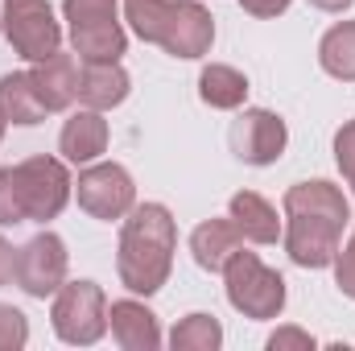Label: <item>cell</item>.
<instances>
[{
    "label": "cell",
    "mask_w": 355,
    "mask_h": 351,
    "mask_svg": "<svg viewBox=\"0 0 355 351\" xmlns=\"http://www.w3.org/2000/svg\"><path fill=\"white\" fill-rule=\"evenodd\" d=\"M285 248L302 268H327L339 257V236L347 228V198L339 186L314 178L285 190Z\"/></svg>",
    "instance_id": "6da1fadb"
},
{
    "label": "cell",
    "mask_w": 355,
    "mask_h": 351,
    "mask_svg": "<svg viewBox=\"0 0 355 351\" xmlns=\"http://www.w3.org/2000/svg\"><path fill=\"white\" fill-rule=\"evenodd\" d=\"M174 244H178V228L174 215L162 203H145L124 219L120 232V281L132 293H157L174 268Z\"/></svg>",
    "instance_id": "7a4b0ae2"
},
{
    "label": "cell",
    "mask_w": 355,
    "mask_h": 351,
    "mask_svg": "<svg viewBox=\"0 0 355 351\" xmlns=\"http://www.w3.org/2000/svg\"><path fill=\"white\" fill-rule=\"evenodd\" d=\"M132 29L174 58H202L215 37V21L198 0H124Z\"/></svg>",
    "instance_id": "3957f363"
},
{
    "label": "cell",
    "mask_w": 355,
    "mask_h": 351,
    "mask_svg": "<svg viewBox=\"0 0 355 351\" xmlns=\"http://www.w3.org/2000/svg\"><path fill=\"white\" fill-rule=\"evenodd\" d=\"M223 277H227V302L244 318H277L281 314L285 281H281V273L261 264L257 252H232V261L223 264Z\"/></svg>",
    "instance_id": "277c9868"
},
{
    "label": "cell",
    "mask_w": 355,
    "mask_h": 351,
    "mask_svg": "<svg viewBox=\"0 0 355 351\" xmlns=\"http://www.w3.org/2000/svg\"><path fill=\"white\" fill-rule=\"evenodd\" d=\"M71 42L83 62H116L124 54V29L116 21V0H67Z\"/></svg>",
    "instance_id": "5b68a950"
},
{
    "label": "cell",
    "mask_w": 355,
    "mask_h": 351,
    "mask_svg": "<svg viewBox=\"0 0 355 351\" xmlns=\"http://www.w3.org/2000/svg\"><path fill=\"white\" fill-rule=\"evenodd\" d=\"M12 178H17V194H21V207H25V219H54L67 198H71V174L62 162L54 157H29L21 166H12Z\"/></svg>",
    "instance_id": "8992f818"
},
{
    "label": "cell",
    "mask_w": 355,
    "mask_h": 351,
    "mask_svg": "<svg viewBox=\"0 0 355 351\" xmlns=\"http://www.w3.org/2000/svg\"><path fill=\"white\" fill-rule=\"evenodd\" d=\"M54 331L67 343H95L107 331V310H103V289L95 281H62L54 298Z\"/></svg>",
    "instance_id": "52a82bcc"
},
{
    "label": "cell",
    "mask_w": 355,
    "mask_h": 351,
    "mask_svg": "<svg viewBox=\"0 0 355 351\" xmlns=\"http://www.w3.org/2000/svg\"><path fill=\"white\" fill-rule=\"evenodd\" d=\"M4 33L12 42V50L29 62L50 58L62 42V29L46 0H4Z\"/></svg>",
    "instance_id": "ba28073f"
},
{
    "label": "cell",
    "mask_w": 355,
    "mask_h": 351,
    "mask_svg": "<svg viewBox=\"0 0 355 351\" xmlns=\"http://www.w3.org/2000/svg\"><path fill=\"white\" fill-rule=\"evenodd\" d=\"M17 285L29 293V298H50L62 289L67 281V244L54 236V232H42L33 236L21 252H17Z\"/></svg>",
    "instance_id": "9c48e42d"
},
{
    "label": "cell",
    "mask_w": 355,
    "mask_h": 351,
    "mask_svg": "<svg viewBox=\"0 0 355 351\" xmlns=\"http://www.w3.org/2000/svg\"><path fill=\"white\" fill-rule=\"evenodd\" d=\"M79 207L95 215V219H120L132 211V198H137V186L124 166L116 162H103V166H91L79 174Z\"/></svg>",
    "instance_id": "30bf717a"
},
{
    "label": "cell",
    "mask_w": 355,
    "mask_h": 351,
    "mask_svg": "<svg viewBox=\"0 0 355 351\" xmlns=\"http://www.w3.org/2000/svg\"><path fill=\"white\" fill-rule=\"evenodd\" d=\"M285 141H289L285 120L265 108H252L232 124V153L248 166H272L285 153Z\"/></svg>",
    "instance_id": "8fae6325"
},
{
    "label": "cell",
    "mask_w": 355,
    "mask_h": 351,
    "mask_svg": "<svg viewBox=\"0 0 355 351\" xmlns=\"http://www.w3.org/2000/svg\"><path fill=\"white\" fill-rule=\"evenodd\" d=\"M29 75H33V87H37V95H42L46 112H62V108L79 95V71H75V58L62 54V50H54L50 58H42Z\"/></svg>",
    "instance_id": "7c38bea8"
},
{
    "label": "cell",
    "mask_w": 355,
    "mask_h": 351,
    "mask_svg": "<svg viewBox=\"0 0 355 351\" xmlns=\"http://www.w3.org/2000/svg\"><path fill=\"white\" fill-rule=\"evenodd\" d=\"M240 228L232 223V215L227 219H207V223H198L194 228V236H190V252H194V261L202 264L207 273H223V264L232 261V252H240Z\"/></svg>",
    "instance_id": "4fadbf2b"
},
{
    "label": "cell",
    "mask_w": 355,
    "mask_h": 351,
    "mask_svg": "<svg viewBox=\"0 0 355 351\" xmlns=\"http://www.w3.org/2000/svg\"><path fill=\"white\" fill-rule=\"evenodd\" d=\"M107 318H112L116 343L124 351H157V343H162L157 318H153V310H145L141 302H116Z\"/></svg>",
    "instance_id": "5bb4252c"
},
{
    "label": "cell",
    "mask_w": 355,
    "mask_h": 351,
    "mask_svg": "<svg viewBox=\"0 0 355 351\" xmlns=\"http://www.w3.org/2000/svg\"><path fill=\"white\" fill-rule=\"evenodd\" d=\"M58 145H62L67 162H75V166L95 162V157L107 149V124H103V116H99L95 108H87V112H75V116L67 120V128H62Z\"/></svg>",
    "instance_id": "9a60e30c"
},
{
    "label": "cell",
    "mask_w": 355,
    "mask_h": 351,
    "mask_svg": "<svg viewBox=\"0 0 355 351\" xmlns=\"http://www.w3.org/2000/svg\"><path fill=\"white\" fill-rule=\"evenodd\" d=\"M128 95V75L120 71V62H83L79 71V99L103 112V108H116L124 103Z\"/></svg>",
    "instance_id": "2e32d148"
},
{
    "label": "cell",
    "mask_w": 355,
    "mask_h": 351,
    "mask_svg": "<svg viewBox=\"0 0 355 351\" xmlns=\"http://www.w3.org/2000/svg\"><path fill=\"white\" fill-rule=\"evenodd\" d=\"M232 223H236L240 236L252 240V244H277V236H281L277 211L268 207L261 194H252V190H240V194L232 198Z\"/></svg>",
    "instance_id": "e0dca14e"
},
{
    "label": "cell",
    "mask_w": 355,
    "mask_h": 351,
    "mask_svg": "<svg viewBox=\"0 0 355 351\" xmlns=\"http://www.w3.org/2000/svg\"><path fill=\"white\" fill-rule=\"evenodd\" d=\"M0 116L8 124H37L46 116V103L33 87V75H4L0 79Z\"/></svg>",
    "instance_id": "ac0fdd59"
},
{
    "label": "cell",
    "mask_w": 355,
    "mask_h": 351,
    "mask_svg": "<svg viewBox=\"0 0 355 351\" xmlns=\"http://www.w3.org/2000/svg\"><path fill=\"white\" fill-rule=\"evenodd\" d=\"M198 95H202L211 108L232 112V108H240V103L248 99V79H244L236 67H219V62H211V67L198 75Z\"/></svg>",
    "instance_id": "d6986e66"
},
{
    "label": "cell",
    "mask_w": 355,
    "mask_h": 351,
    "mask_svg": "<svg viewBox=\"0 0 355 351\" xmlns=\"http://www.w3.org/2000/svg\"><path fill=\"white\" fill-rule=\"evenodd\" d=\"M318 58H322V71L343 79V83H355V21H343L335 25L322 46H318Z\"/></svg>",
    "instance_id": "ffe728a7"
},
{
    "label": "cell",
    "mask_w": 355,
    "mask_h": 351,
    "mask_svg": "<svg viewBox=\"0 0 355 351\" xmlns=\"http://www.w3.org/2000/svg\"><path fill=\"white\" fill-rule=\"evenodd\" d=\"M170 343H174V351H215L223 343V327L211 314H190L174 327Z\"/></svg>",
    "instance_id": "44dd1931"
},
{
    "label": "cell",
    "mask_w": 355,
    "mask_h": 351,
    "mask_svg": "<svg viewBox=\"0 0 355 351\" xmlns=\"http://www.w3.org/2000/svg\"><path fill=\"white\" fill-rule=\"evenodd\" d=\"M29 339V323L17 306H0V351H17Z\"/></svg>",
    "instance_id": "7402d4cb"
},
{
    "label": "cell",
    "mask_w": 355,
    "mask_h": 351,
    "mask_svg": "<svg viewBox=\"0 0 355 351\" xmlns=\"http://www.w3.org/2000/svg\"><path fill=\"white\" fill-rule=\"evenodd\" d=\"M8 223H25V207H21V194H17L12 166L0 170V228H8Z\"/></svg>",
    "instance_id": "603a6c76"
},
{
    "label": "cell",
    "mask_w": 355,
    "mask_h": 351,
    "mask_svg": "<svg viewBox=\"0 0 355 351\" xmlns=\"http://www.w3.org/2000/svg\"><path fill=\"white\" fill-rule=\"evenodd\" d=\"M335 157H339V170L347 174V182L355 186V120L335 132Z\"/></svg>",
    "instance_id": "cb8c5ba5"
},
{
    "label": "cell",
    "mask_w": 355,
    "mask_h": 351,
    "mask_svg": "<svg viewBox=\"0 0 355 351\" xmlns=\"http://www.w3.org/2000/svg\"><path fill=\"white\" fill-rule=\"evenodd\" d=\"M335 281H339V289L347 293V298H355V236H352V244L335 257Z\"/></svg>",
    "instance_id": "d4e9b609"
},
{
    "label": "cell",
    "mask_w": 355,
    "mask_h": 351,
    "mask_svg": "<svg viewBox=\"0 0 355 351\" xmlns=\"http://www.w3.org/2000/svg\"><path fill=\"white\" fill-rule=\"evenodd\" d=\"M268 348L272 351H310L314 348V339H310V335H306V331H297V327H285V331H277V335H272V339H268Z\"/></svg>",
    "instance_id": "484cf974"
},
{
    "label": "cell",
    "mask_w": 355,
    "mask_h": 351,
    "mask_svg": "<svg viewBox=\"0 0 355 351\" xmlns=\"http://www.w3.org/2000/svg\"><path fill=\"white\" fill-rule=\"evenodd\" d=\"M252 17H277V12H285L289 8V0H240Z\"/></svg>",
    "instance_id": "4316f807"
},
{
    "label": "cell",
    "mask_w": 355,
    "mask_h": 351,
    "mask_svg": "<svg viewBox=\"0 0 355 351\" xmlns=\"http://www.w3.org/2000/svg\"><path fill=\"white\" fill-rule=\"evenodd\" d=\"M12 273H17V252H12L8 240H0V285H4Z\"/></svg>",
    "instance_id": "83f0119b"
},
{
    "label": "cell",
    "mask_w": 355,
    "mask_h": 351,
    "mask_svg": "<svg viewBox=\"0 0 355 351\" xmlns=\"http://www.w3.org/2000/svg\"><path fill=\"white\" fill-rule=\"evenodd\" d=\"M314 8H327V12H343V8H352L355 0H310Z\"/></svg>",
    "instance_id": "f1b7e54d"
},
{
    "label": "cell",
    "mask_w": 355,
    "mask_h": 351,
    "mask_svg": "<svg viewBox=\"0 0 355 351\" xmlns=\"http://www.w3.org/2000/svg\"><path fill=\"white\" fill-rule=\"evenodd\" d=\"M4 124H8V120H4V116H0V137H4Z\"/></svg>",
    "instance_id": "f546056e"
},
{
    "label": "cell",
    "mask_w": 355,
    "mask_h": 351,
    "mask_svg": "<svg viewBox=\"0 0 355 351\" xmlns=\"http://www.w3.org/2000/svg\"><path fill=\"white\" fill-rule=\"evenodd\" d=\"M0 25H4V17H0Z\"/></svg>",
    "instance_id": "4dcf8cb0"
}]
</instances>
